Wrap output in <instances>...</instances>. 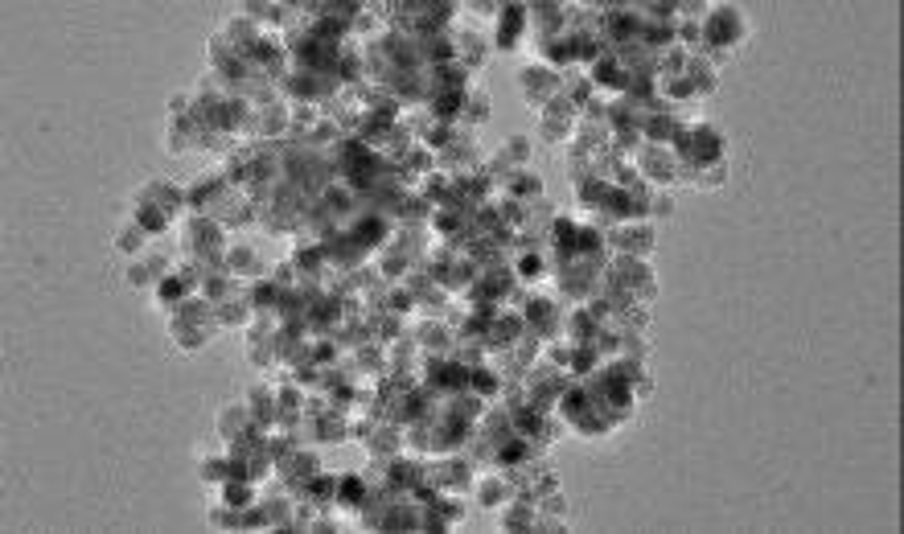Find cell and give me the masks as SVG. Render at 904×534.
<instances>
[{
  "label": "cell",
  "instance_id": "6",
  "mask_svg": "<svg viewBox=\"0 0 904 534\" xmlns=\"http://www.w3.org/2000/svg\"><path fill=\"white\" fill-rule=\"evenodd\" d=\"M276 346H280V317L276 313H259L247 325L243 337V354L251 366H276Z\"/></svg>",
  "mask_w": 904,
  "mask_h": 534
},
{
  "label": "cell",
  "instance_id": "26",
  "mask_svg": "<svg viewBox=\"0 0 904 534\" xmlns=\"http://www.w3.org/2000/svg\"><path fill=\"white\" fill-rule=\"evenodd\" d=\"M362 448H366V456H399L403 452V428L391 424V419H379Z\"/></svg>",
  "mask_w": 904,
  "mask_h": 534
},
{
  "label": "cell",
  "instance_id": "32",
  "mask_svg": "<svg viewBox=\"0 0 904 534\" xmlns=\"http://www.w3.org/2000/svg\"><path fill=\"white\" fill-rule=\"evenodd\" d=\"M720 185H728V157H724V161H707V165H699L691 189H720Z\"/></svg>",
  "mask_w": 904,
  "mask_h": 534
},
{
  "label": "cell",
  "instance_id": "17",
  "mask_svg": "<svg viewBox=\"0 0 904 534\" xmlns=\"http://www.w3.org/2000/svg\"><path fill=\"white\" fill-rule=\"evenodd\" d=\"M243 403H247V411H251V424L255 428H276V383H251L247 391H243Z\"/></svg>",
  "mask_w": 904,
  "mask_h": 534
},
{
  "label": "cell",
  "instance_id": "29",
  "mask_svg": "<svg viewBox=\"0 0 904 534\" xmlns=\"http://www.w3.org/2000/svg\"><path fill=\"white\" fill-rule=\"evenodd\" d=\"M535 518H539L535 502L522 498V493H514V498L502 506V530H535Z\"/></svg>",
  "mask_w": 904,
  "mask_h": 534
},
{
  "label": "cell",
  "instance_id": "10",
  "mask_svg": "<svg viewBox=\"0 0 904 534\" xmlns=\"http://www.w3.org/2000/svg\"><path fill=\"white\" fill-rule=\"evenodd\" d=\"M539 116H543V124H539V128H543V136H547V140H555V144H572L576 124H580V107H576L568 95H555V99L539 111Z\"/></svg>",
  "mask_w": 904,
  "mask_h": 534
},
{
  "label": "cell",
  "instance_id": "7",
  "mask_svg": "<svg viewBox=\"0 0 904 534\" xmlns=\"http://www.w3.org/2000/svg\"><path fill=\"white\" fill-rule=\"evenodd\" d=\"M518 95L531 103V107L543 111L555 95H563V87H559V70L547 66V62H526V66H518Z\"/></svg>",
  "mask_w": 904,
  "mask_h": 534
},
{
  "label": "cell",
  "instance_id": "24",
  "mask_svg": "<svg viewBox=\"0 0 904 534\" xmlns=\"http://www.w3.org/2000/svg\"><path fill=\"white\" fill-rule=\"evenodd\" d=\"M169 337H173V346L181 354H198V350H206V341L214 337V329L210 325H194V321H181V317H169Z\"/></svg>",
  "mask_w": 904,
  "mask_h": 534
},
{
  "label": "cell",
  "instance_id": "2",
  "mask_svg": "<svg viewBox=\"0 0 904 534\" xmlns=\"http://www.w3.org/2000/svg\"><path fill=\"white\" fill-rule=\"evenodd\" d=\"M605 280L629 296L633 304H650L658 296V280H654V267L650 259H633V255H609L605 263Z\"/></svg>",
  "mask_w": 904,
  "mask_h": 534
},
{
  "label": "cell",
  "instance_id": "13",
  "mask_svg": "<svg viewBox=\"0 0 904 534\" xmlns=\"http://www.w3.org/2000/svg\"><path fill=\"white\" fill-rule=\"evenodd\" d=\"M473 498H477V506H485V510H502L510 498H514V485H510V473L498 465V469H489L485 465V473H473Z\"/></svg>",
  "mask_w": 904,
  "mask_h": 534
},
{
  "label": "cell",
  "instance_id": "28",
  "mask_svg": "<svg viewBox=\"0 0 904 534\" xmlns=\"http://www.w3.org/2000/svg\"><path fill=\"white\" fill-rule=\"evenodd\" d=\"M280 292H284V288H276V284H272V276H259V280H247V284H243V296L251 300L255 317H259V313H276Z\"/></svg>",
  "mask_w": 904,
  "mask_h": 534
},
{
  "label": "cell",
  "instance_id": "21",
  "mask_svg": "<svg viewBox=\"0 0 904 534\" xmlns=\"http://www.w3.org/2000/svg\"><path fill=\"white\" fill-rule=\"evenodd\" d=\"M498 194L502 198H510V202H535V198H543V177L539 173H531V169H518V173H510L506 181H498Z\"/></svg>",
  "mask_w": 904,
  "mask_h": 534
},
{
  "label": "cell",
  "instance_id": "8",
  "mask_svg": "<svg viewBox=\"0 0 904 534\" xmlns=\"http://www.w3.org/2000/svg\"><path fill=\"white\" fill-rule=\"evenodd\" d=\"M436 169L444 177H465L473 169H481V148H477V136L457 128V136H452L440 152H436Z\"/></svg>",
  "mask_w": 904,
  "mask_h": 534
},
{
  "label": "cell",
  "instance_id": "12",
  "mask_svg": "<svg viewBox=\"0 0 904 534\" xmlns=\"http://www.w3.org/2000/svg\"><path fill=\"white\" fill-rule=\"evenodd\" d=\"M407 333L420 341L424 354H452V341H457V333H452V325L444 317H407Z\"/></svg>",
  "mask_w": 904,
  "mask_h": 534
},
{
  "label": "cell",
  "instance_id": "22",
  "mask_svg": "<svg viewBox=\"0 0 904 534\" xmlns=\"http://www.w3.org/2000/svg\"><path fill=\"white\" fill-rule=\"evenodd\" d=\"M148 247H153V235H148L144 226L124 210V218H120V226H116V251H120L124 259H136V255H144Z\"/></svg>",
  "mask_w": 904,
  "mask_h": 534
},
{
  "label": "cell",
  "instance_id": "15",
  "mask_svg": "<svg viewBox=\"0 0 904 534\" xmlns=\"http://www.w3.org/2000/svg\"><path fill=\"white\" fill-rule=\"evenodd\" d=\"M452 50H457V62L465 70H481L489 50H494V42H489L477 25H452Z\"/></svg>",
  "mask_w": 904,
  "mask_h": 534
},
{
  "label": "cell",
  "instance_id": "16",
  "mask_svg": "<svg viewBox=\"0 0 904 534\" xmlns=\"http://www.w3.org/2000/svg\"><path fill=\"white\" fill-rule=\"evenodd\" d=\"M222 267L231 272L239 284H247V280H259V276H268L263 272V259H259V251L251 247V243H226V255H222Z\"/></svg>",
  "mask_w": 904,
  "mask_h": 534
},
{
  "label": "cell",
  "instance_id": "34",
  "mask_svg": "<svg viewBox=\"0 0 904 534\" xmlns=\"http://www.w3.org/2000/svg\"><path fill=\"white\" fill-rule=\"evenodd\" d=\"M670 214H674V198H670V189H654V194H650V214H646V218L654 222V218H670Z\"/></svg>",
  "mask_w": 904,
  "mask_h": 534
},
{
  "label": "cell",
  "instance_id": "3",
  "mask_svg": "<svg viewBox=\"0 0 904 534\" xmlns=\"http://www.w3.org/2000/svg\"><path fill=\"white\" fill-rule=\"evenodd\" d=\"M748 37V21L736 5H711L703 17V50L715 54H732L740 42Z\"/></svg>",
  "mask_w": 904,
  "mask_h": 534
},
{
  "label": "cell",
  "instance_id": "14",
  "mask_svg": "<svg viewBox=\"0 0 904 534\" xmlns=\"http://www.w3.org/2000/svg\"><path fill=\"white\" fill-rule=\"evenodd\" d=\"M728 62V54H715V50H695L691 58H687V79H691V87H695V95L699 99H707V95H715V87H720V66Z\"/></svg>",
  "mask_w": 904,
  "mask_h": 534
},
{
  "label": "cell",
  "instance_id": "9",
  "mask_svg": "<svg viewBox=\"0 0 904 534\" xmlns=\"http://www.w3.org/2000/svg\"><path fill=\"white\" fill-rule=\"evenodd\" d=\"M526 37H531V9H526V5H502L498 21H494V50L498 54H514Z\"/></svg>",
  "mask_w": 904,
  "mask_h": 534
},
{
  "label": "cell",
  "instance_id": "11",
  "mask_svg": "<svg viewBox=\"0 0 904 534\" xmlns=\"http://www.w3.org/2000/svg\"><path fill=\"white\" fill-rule=\"evenodd\" d=\"M206 140H210V132L202 128V120L194 116H181V120H165V152L169 157H185V152H198V148H206Z\"/></svg>",
  "mask_w": 904,
  "mask_h": 534
},
{
  "label": "cell",
  "instance_id": "5",
  "mask_svg": "<svg viewBox=\"0 0 904 534\" xmlns=\"http://www.w3.org/2000/svg\"><path fill=\"white\" fill-rule=\"evenodd\" d=\"M633 169L650 189H670L674 177H678V161H674V148L670 144H646L633 152Z\"/></svg>",
  "mask_w": 904,
  "mask_h": 534
},
{
  "label": "cell",
  "instance_id": "31",
  "mask_svg": "<svg viewBox=\"0 0 904 534\" xmlns=\"http://www.w3.org/2000/svg\"><path fill=\"white\" fill-rule=\"evenodd\" d=\"M226 477H231V456L222 452H198V481L206 485H222Z\"/></svg>",
  "mask_w": 904,
  "mask_h": 534
},
{
  "label": "cell",
  "instance_id": "30",
  "mask_svg": "<svg viewBox=\"0 0 904 534\" xmlns=\"http://www.w3.org/2000/svg\"><path fill=\"white\" fill-rule=\"evenodd\" d=\"M305 498L317 510H333L337 506V473H313L309 485H305Z\"/></svg>",
  "mask_w": 904,
  "mask_h": 534
},
{
  "label": "cell",
  "instance_id": "1",
  "mask_svg": "<svg viewBox=\"0 0 904 534\" xmlns=\"http://www.w3.org/2000/svg\"><path fill=\"white\" fill-rule=\"evenodd\" d=\"M177 243H181V259H198L206 267H222L226 226L214 222L210 214H185L177 222Z\"/></svg>",
  "mask_w": 904,
  "mask_h": 534
},
{
  "label": "cell",
  "instance_id": "19",
  "mask_svg": "<svg viewBox=\"0 0 904 534\" xmlns=\"http://www.w3.org/2000/svg\"><path fill=\"white\" fill-rule=\"evenodd\" d=\"M218 33L226 37V42H231L239 54H247V50H255V42L263 37V29L239 9V13H231V17H222V25H218Z\"/></svg>",
  "mask_w": 904,
  "mask_h": 534
},
{
  "label": "cell",
  "instance_id": "27",
  "mask_svg": "<svg viewBox=\"0 0 904 534\" xmlns=\"http://www.w3.org/2000/svg\"><path fill=\"white\" fill-rule=\"evenodd\" d=\"M210 493H214V498H222V502L239 506V510H247L251 502H259V485L251 477H226L222 485H210Z\"/></svg>",
  "mask_w": 904,
  "mask_h": 534
},
{
  "label": "cell",
  "instance_id": "20",
  "mask_svg": "<svg viewBox=\"0 0 904 534\" xmlns=\"http://www.w3.org/2000/svg\"><path fill=\"white\" fill-rule=\"evenodd\" d=\"M494 99H489V91L481 87V83H469L465 87V103H461V116H457V128H465V132H477L485 120H489V107Z\"/></svg>",
  "mask_w": 904,
  "mask_h": 534
},
{
  "label": "cell",
  "instance_id": "23",
  "mask_svg": "<svg viewBox=\"0 0 904 534\" xmlns=\"http://www.w3.org/2000/svg\"><path fill=\"white\" fill-rule=\"evenodd\" d=\"M251 317H255V309H251V300L243 296V288H239L235 296H226V300L214 304V321H218V329H247Z\"/></svg>",
  "mask_w": 904,
  "mask_h": 534
},
{
  "label": "cell",
  "instance_id": "25",
  "mask_svg": "<svg viewBox=\"0 0 904 534\" xmlns=\"http://www.w3.org/2000/svg\"><path fill=\"white\" fill-rule=\"evenodd\" d=\"M214 428H218V440H222V444L239 440V436L251 428V411H247V403H243V399H239V403H222V407H218V419H214Z\"/></svg>",
  "mask_w": 904,
  "mask_h": 534
},
{
  "label": "cell",
  "instance_id": "18",
  "mask_svg": "<svg viewBox=\"0 0 904 534\" xmlns=\"http://www.w3.org/2000/svg\"><path fill=\"white\" fill-rule=\"evenodd\" d=\"M370 502V485H366V477L362 473H346V477H337V514L342 518H354L358 522V510Z\"/></svg>",
  "mask_w": 904,
  "mask_h": 534
},
{
  "label": "cell",
  "instance_id": "33",
  "mask_svg": "<svg viewBox=\"0 0 904 534\" xmlns=\"http://www.w3.org/2000/svg\"><path fill=\"white\" fill-rule=\"evenodd\" d=\"M268 276H272L276 288H296L300 284V267H296V259H280Z\"/></svg>",
  "mask_w": 904,
  "mask_h": 534
},
{
  "label": "cell",
  "instance_id": "4",
  "mask_svg": "<svg viewBox=\"0 0 904 534\" xmlns=\"http://www.w3.org/2000/svg\"><path fill=\"white\" fill-rule=\"evenodd\" d=\"M654 222L650 218H625L613 222L605 231V247L609 255H633V259H650L654 255Z\"/></svg>",
  "mask_w": 904,
  "mask_h": 534
}]
</instances>
